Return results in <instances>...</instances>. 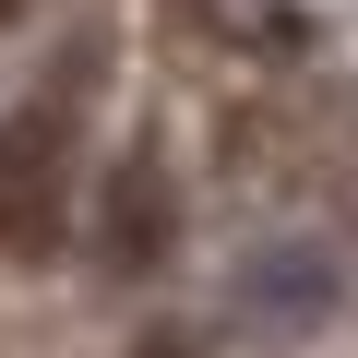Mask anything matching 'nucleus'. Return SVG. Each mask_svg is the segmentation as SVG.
Listing matches in <instances>:
<instances>
[{
  "instance_id": "obj_1",
  "label": "nucleus",
  "mask_w": 358,
  "mask_h": 358,
  "mask_svg": "<svg viewBox=\"0 0 358 358\" xmlns=\"http://www.w3.org/2000/svg\"><path fill=\"white\" fill-rule=\"evenodd\" d=\"M60 215H72V108H13L0 120V251L13 263H48L60 251Z\"/></svg>"
},
{
  "instance_id": "obj_2",
  "label": "nucleus",
  "mask_w": 358,
  "mask_h": 358,
  "mask_svg": "<svg viewBox=\"0 0 358 358\" xmlns=\"http://www.w3.org/2000/svg\"><path fill=\"white\" fill-rule=\"evenodd\" d=\"M167 239H179V192H167L155 155H131V167L108 179V275H155Z\"/></svg>"
},
{
  "instance_id": "obj_3",
  "label": "nucleus",
  "mask_w": 358,
  "mask_h": 358,
  "mask_svg": "<svg viewBox=\"0 0 358 358\" xmlns=\"http://www.w3.org/2000/svg\"><path fill=\"white\" fill-rule=\"evenodd\" d=\"M13 13H24V0H0V24H13Z\"/></svg>"
}]
</instances>
